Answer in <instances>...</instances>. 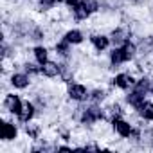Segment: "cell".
Returning a JSON list of instances; mask_svg holds the SVG:
<instances>
[{
  "label": "cell",
  "mask_w": 153,
  "mask_h": 153,
  "mask_svg": "<svg viewBox=\"0 0 153 153\" xmlns=\"http://www.w3.org/2000/svg\"><path fill=\"white\" fill-rule=\"evenodd\" d=\"M97 11H99V2H97V0H79V4L72 7L74 20H78V22L88 20Z\"/></svg>",
  "instance_id": "cell-1"
},
{
  "label": "cell",
  "mask_w": 153,
  "mask_h": 153,
  "mask_svg": "<svg viewBox=\"0 0 153 153\" xmlns=\"http://www.w3.org/2000/svg\"><path fill=\"white\" fill-rule=\"evenodd\" d=\"M103 119H105V110L101 106H97V103L87 106L81 112V117H79V121H81L83 126H92V124H96V123H99Z\"/></svg>",
  "instance_id": "cell-2"
},
{
  "label": "cell",
  "mask_w": 153,
  "mask_h": 153,
  "mask_svg": "<svg viewBox=\"0 0 153 153\" xmlns=\"http://www.w3.org/2000/svg\"><path fill=\"white\" fill-rule=\"evenodd\" d=\"M67 96H68V99H72L76 103H81V101H85V99L90 97L87 87L81 85V83H70L67 87Z\"/></svg>",
  "instance_id": "cell-3"
},
{
  "label": "cell",
  "mask_w": 153,
  "mask_h": 153,
  "mask_svg": "<svg viewBox=\"0 0 153 153\" xmlns=\"http://www.w3.org/2000/svg\"><path fill=\"white\" fill-rule=\"evenodd\" d=\"M112 128L121 139H131V135H133V126L128 121H124L123 117L112 119Z\"/></svg>",
  "instance_id": "cell-4"
},
{
  "label": "cell",
  "mask_w": 153,
  "mask_h": 153,
  "mask_svg": "<svg viewBox=\"0 0 153 153\" xmlns=\"http://www.w3.org/2000/svg\"><path fill=\"white\" fill-rule=\"evenodd\" d=\"M112 85H114L115 88H121V90H130V88L135 85V78H133L131 74H128V72H121V74L114 76Z\"/></svg>",
  "instance_id": "cell-5"
},
{
  "label": "cell",
  "mask_w": 153,
  "mask_h": 153,
  "mask_svg": "<svg viewBox=\"0 0 153 153\" xmlns=\"http://www.w3.org/2000/svg\"><path fill=\"white\" fill-rule=\"evenodd\" d=\"M22 106H24V101L20 99V96H16V94H7V96H6V99H4V108H6L11 115H18L20 110H22Z\"/></svg>",
  "instance_id": "cell-6"
},
{
  "label": "cell",
  "mask_w": 153,
  "mask_h": 153,
  "mask_svg": "<svg viewBox=\"0 0 153 153\" xmlns=\"http://www.w3.org/2000/svg\"><path fill=\"white\" fill-rule=\"evenodd\" d=\"M9 83L13 88H18V90H24L31 85V76L27 72H13L11 78H9Z\"/></svg>",
  "instance_id": "cell-7"
},
{
  "label": "cell",
  "mask_w": 153,
  "mask_h": 153,
  "mask_svg": "<svg viewBox=\"0 0 153 153\" xmlns=\"http://www.w3.org/2000/svg\"><path fill=\"white\" fill-rule=\"evenodd\" d=\"M0 137H2L4 142H11L18 137V128L16 124L9 123V121H4L2 123V128H0Z\"/></svg>",
  "instance_id": "cell-8"
},
{
  "label": "cell",
  "mask_w": 153,
  "mask_h": 153,
  "mask_svg": "<svg viewBox=\"0 0 153 153\" xmlns=\"http://www.w3.org/2000/svg\"><path fill=\"white\" fill-rule=\"evenodd\" d=\"M42 67V74L45 76V78H49V79H54V78H58V76H61V63H56V61H45L43 65H40Z\"/></svg>",
  "instance_id": "cell-9"
},
{
  "label": "cell",
  "mask_w": 153,
  "mask_h": 153,
  "mask_svg": "<svg viewBox=\"0 0 153 153\" xmlns=\"http://www.w3.org/2000/svg\"><path fill=\"white\" fill-rule=\"evenodd\" d=\"M34 114H36V106H34V103L25 101L24 106H22V110H20V114H18L16 117H18V121H20L22 124H27V123H31V121L34 119Z\"/></svg>",
  "instance_id": "cell-10"
},
{
  "label": "cell",
  "mask_w": 153,
  "mask_h": 153,
  "mask_svg": "<svg viewBox=\"0 0 153 153\" xmlns=\"http://www.w3.org/2000/svg\"><path fill=\"white\" fill-rule=\"evenodd\" d=\"M110 40L114 42L115 47H121V45H124L126 42H130V33H128V29H124V27H117V29L112 31Z\"/></svg>",
  "instance_id": "cell-11"
},
{
  "label": "cell",
  "mask_w": 153,
  "mask_h": 153,
  "mask_svg": "<svg viewBox=\"0 0 153 153\" xmlns=\"http://www.w3.org/2000/svg\"><path fill=\"white\" fill-rule=\"evenodd\" d=\"M90 42H92V45H94V49L97 51V52H103V51H106L108 49V45H110V36H106V34H94L92 38H90Z\"/></svg>",
  "instance_id": "cell-12"
},
{
  "label": "cell",
  "mask_w": 153,
  "mask_h": 153,
  "mask_svg": "<svg viewBox=\"0 0 153 153\" xmlns=\"http://www.w3.org/2000/svg\"><path fill=\"white\" fill-rule=\"evenodd\" d=\"M123 63H126V56H124L123 47H114V51L110 52V65L117 68V67H121Z\"/></svg>",
  "instance_id": "cell-13"
},
{
  "label": "cell",
  "mask_w": 153,
  "mask_h": 153,
  "mask_svg": "<svg viewBox=\"0 0 153 153\" xmlns=\"http://www.w3.org/2000/svg\"><path fill=\"white\" fill-rule=\"evenodd\" d=\"M144 101H146V99H144V94L137 92L135 88H133L131 92H128V94H126V103H128L131 108H135V110H137V108H139Z\"/></svg>",
  "instance_id": "cell-14"
},
{
  "label": "cell",
  "mask_w": 153,
  "mask_h": 153,
  "mask_svg": "<svg viewBox=\"0 0 153 153\" xmlns=\"http://www.w3.org/2000/svg\"><path fill=\"white\" fill-rule=\"evenodd\" d=\"M63 38H65L70 45H79V43H83V40H85V36H83V33H81L79 29H70V31H67Z\"/></svg>",
  "instance_id": "cell-15"
},
{
  "label": "cell",
  "mask_w": 153,
  "mask_h": 153,
  "mask_svg": "<svg viewBox=\"0 0 153 153\" xmlns=\"http://www.w3.org/2000/svg\"><path fill=\"white\" fill-rule=\"evenodd\" d=\"M137 114H139L140 119H144V121H153V103H151V101H144V103L137 108Z\"/></svg>",
  "instance_id": "cell-16"
},
{
  "label": "cell",
  "mask_w": 153,
  "mask_h": 153,
  "mask_svg": "<svg viewBox=\"0 0 153 153\" xmlns=\"http://www.w3.org/2000/svg\"><path fill=\"white\" fill-rule=\"evenodd\" d=\"M133 88L137 90V92H140V94H149V88H151V79L149 78H146V76H142V78H139L137 81H135V85H133Z\"/></svg>",
  "instance_id": "cell-17"
},
{
  "label": "cell",
  "mask_w": 153,
  "mask_h": 153,
  "mask_svg": "<svg viewBox=\"0 0 153 153\" xmlns=\"http://www.w3.org/2000/svg\"><path fill=\"white\" fill-rule=\"evenodd\" d=\"M33 54H34V59H36L38 65H43L45 61H49V51H47V47H43V45L34 47V49H33Z\"/></svg>",
  "instance_id": "cell-18"
},
{
  "label": "cell",
  "mask_w": 153,
  "mask_h": 153,
  "mask_svg": "<svg viewBox=\"0 0 153 153\" xmlns=\"http://www.w3.org/2000/svg\"><path fill=\"white\" fill-rule=\"evenodd\" d=\"M70 43L65 40V38H61L56 45H54V49H56V54H59L61 58H68V54H70Z\"/></svg>",
  "instance_id": "cell-19"
},
{
  "label": "cell",
  "mask_w": 153,
  "mask_h": 153,
  "mask_svg": "<svg viewBox=\"0 0 153 153\" xmlns=\"http://www.w3.org/2000/svg\"><path fill=\"white\" fill-rule=\"evenodd\" d=\"M59 4V0H38V9L40 11H51Z\"/></svg>",
  "instance_id": "cell-20"
},
{
  "label": "cell",
  "mask_w": 153,
  "mask_h": 153,
  "mask_svg": "<svg viewBox=\"0 0 153 153\" xmlns=\"http://www.w3.org/2000/svg\"><path fill=\"white\" fill-rule=\"evenodd\" d=\"M25 133H27L29 139H38V137H40V126L27 123V124H25Z\"/></svg>",
  "instance_id": "cell-21"
},
{
  "label": "cell",
  "mask_w": 153,
  "mask_h": 153,
  "mask_svg": "<svg viewBox=\"0 0 153 153\" xmlns=\"http://www.w3.org/2000/svg\"><path fill=\"white\" fill-rule=\"evenodd\" d=\"M24 72H27L29 76H38V74H42V67H38L34 63H24Z\"/></svg>",
  "instance_id": "cell-22"
},
{
  "label": "cell",
  "mask_w": 153,
  "mask_h": 153,
  "mask_svg": "<svg viewBox=\"0 0 153 153\" xmlns=\"http://www.w3.org/2000/svg\"><path fill=\"white\" fill-rule=\"evenodd\" d=\"M105 97H106V92L101 88H96L94 92H90V99L94 103H101V101H105Z\"/></svg>",
  "instance_id": "cell-23"
},
{
  "label": "cell",
  "mask_w": 153,
  "mask_h": 153,
  "mask_svg": "<svg viewBox=\"0 0 153 153\" xmlns=\"http://www.w3.org/2000/svg\"><path fill=\"white\" fill-rule=\"evenodd\" d=\"M108 114H110V119H117V117H123V110L119 105H112L108 108Z\"/></svg>",
  "instance_id": "cell-24"
},
{
  "label": "cell",
  "mask_w": 153,
  "mask_h": 153,
  "mask_svg": "<svg viewBox=\"0 0 153 153\" xmlns=\"http://www.w3.org/2000/svg\"><path fill=\"white\" fill-rule=\"evenodd\" d=\"M63 4H65L67 7H70V9H72L74 6H78V4H79V0H63Z\"/></svg>",
  "instance_id": "cell-25"
},
{
  "label": "cell",
  "mask_w": 153,
  "mask_h": 153,
  "mask_svg": "<svg viewBox=\"0 0 153 153\" xmlns=\"http://www.w3.org/2000/svg\"><path fill=\"white\" fill-rule=\"evenodd\" d=\"M149 94H153V79H151V88H149Z\"/></svg>",
  "instance_id": "cell-26"
}]
</instances>
